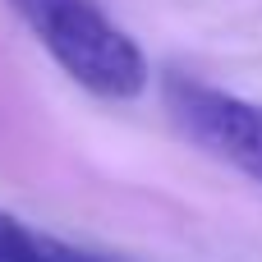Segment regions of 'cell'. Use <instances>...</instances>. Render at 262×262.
<instances>
[{
    "mask_svg": "<svg viewBox=\"0 0 262 262\" xmlns=\"http://www.w3.org/2000/svg\"><path fill=\"white\" fill-rule=\"evenodd\" d=\"M28 32L51 51V60L92 97L134 101L152 83L143 46L97 5V0H9Z\"/></svg>",
    "mask_w": 262,
    "mask_h": 262,
    "instance_id": "1",
    "label": "cell"
},
{
    "mask_svg": "<svg viewBox=\"0 0 262 262\" xmlns=\"http://www.w3.org/2000/svg\"><path fill=\"white\" fill-rule=\"evenodd\" d=\"M166 111L193 147H203L207 157L262 184V101L189 78V74H170Z\"/></svg>",
    "mask_w": 262,
    "mask_h": 262,
    "instance_id": "2",
    "label": "cell"
},
{
    "mask_svg": "<svg viewBox=\"0 0 262 262\" xmlns=\"http://www.w3.org/2000/svg\"><path fill=\"white\" fill-rule=\"evenodd\" d=\"M0 262H124V258H106L97 249L46 235V230L28 226V221H18L14 212L0 207Z\"/></svg>",
    "mask_w": 262,
    "mask_h": 262,
    "instance_id": "3",
    "label": "cell"
}]
</instances>
